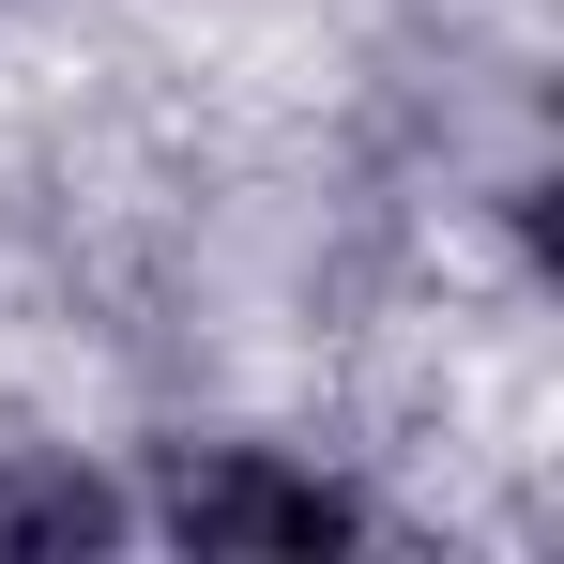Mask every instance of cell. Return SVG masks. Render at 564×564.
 <instances>
[{"mask_svg":"<svg viewBox=\"0 0 564 564\" xmlns=\"http://www.w3.org/2000/svg\"><path fill=\"white\" fill-rule=\"evenodd\" d=\"M153 519L214 564H305V550H351V488H321L275 443H184L153 473Z\"/></svg>","mask_w":564,"mask_h":564,"instance_id":"obj_1","label":"cell"},{"mask_svg":"<svg viewBox=\"0 0 564 564\" xmlns=\"http://www.w3.org/2000/svg\"><path fill=\"white\" fill-rule=\"evenodd\" d=\"M122 550V488L77 458H0V564H93Z\"/></svg>","mask_w":564,"mask_h":564,"instance_id":"obj_2","label":"cell"}]
</instances>
